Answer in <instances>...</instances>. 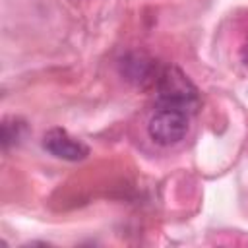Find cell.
Returning a JSON list of instances; mask_svg holds the SVG:
<instances>
[{"label":"cell","mask_w":248,"mask_h":248,"mask_svg":"<svg viewBox=\"0 0 248 248\" xmlns=\"http://www.w3.org/2000/svg\"><path fill=\"white\" fill-rule=\"evenodd\" d=\"M159 108H178L194 114L200 108V93L190 78L176 66H165L155 79Z\"/></svg>","instance_id":"1"},{"label":"cell","mask_w":248,"mask_h":248,"mask_svg":"<svg viewBox=\"0 0 248 248\" xmlns=\"http://www.w3.org/2000/svg\"><path fill=\"white\" fill-rule=\"evenodd\" d=\"M188 124V112L178 108H159L147 124V134L159 145H174L186 136Z\"/></svg>","instance_id":"2"},{"label":"cell","mask_w":248,"mask_h":248,"mask_svg":"<svg viewBox=\"0 0 248 248\" xmlns=\"http://www.w3.org/2000/svg\"><path fill=\"white\" fill-rule=\"evenodd\" d=\"M43 147L50 155L64 161H81L89 155V147L81 140L68 134L64 128H50L48 132H45Z\"/></svg>","instance_id":"3"},{"label":"cell","mask_w":248,"mask_h":248,"mask_svg":"<svg viewBox=\"0 0 248 248\" xmlns=\"http://www.w3.org/2000/svg\"><path fill=\"white\" fill-rule=\"evenodd\" d=\"M120 74L138 85H145L147 81L157 79L159 72L155 70V62L141 52H130L120 60Z\"/></svg>","instance_id":"4"},{"label":"cell","mask_w":248,"mask_h":248,"mask_svg":"<svg viewBox=\"0 0 248 248\" xmlns=\"http://www.w3.org/2000/svg\"><path fill=\"white\" fill-rule=\"evenodd\" d=\"M25 136H27V122L23 118L12 116L2 122V147L4 149L17 145Z\"/></svg>","instance_id":"5"}]
</instances>
